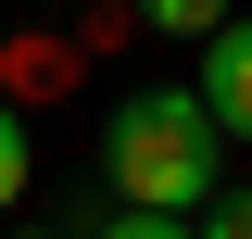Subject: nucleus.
<instances>
[{
    "instance_id": "423d86ee",
    "label": "nucleus",
    "mask_w": 252,
    "mask_h": 239,
    "mask_svg": "<svg viewBox=\"0 0 252 239\" xmlns=\"http://www.w3.org/2000/svg\"><path fill=\"white\" fill-rule=\"evenodd\" d=\"M0 239H63V227H0Z\"/></svg>"
},
{
    "instance_id": "20e7f679",
    "label": "nucleus",
    "mask_w": 252,
    "mask_h": 239,
    "mask_svg": "<svg viewBox=\"0 0 252 239\" xmlns=\"http://www.w3.org/2000/svg\"><path fill=\"white\" fill-rule=\"evenodd\" d=\"M202 239H252V189H215V214H202Z\"/></svg>"
},
{
    "instance_id": "f257e3e1",
    "label": "nucleus",
    "mask_w": 252,
    "mask_h": 239,
    "mask_svg": "<svg viewBox=\"0 0 252 239\" xmlns=\"http://www.w3.org/2000/svg\"><path fill=\"white\" fill-rule=\"evenodd\" d=\"M101 177H114V214H164V227H202L227 189V139L189 89H126L101 114Z\"/></svg>"
},
{
    "instance_id": "39448f33",
    "label": "nucleus",
    "mask_w": 252,
    "mask_h": 239,
    "mask_svg": "<svg viewBox=\"0 0 252 239\" xmlns=\"http://www.w3.org/2000/svg\"><path fill=\"white\" fill-rule=\"evenodd\" d=\"M89 239H202V227H164V214H101Z\"/></svg>"
},
{
    "instance_id": "f03ea898",
    "label": "nucleus",
    "mask_w": 252,
    "mask_h": 239,
    "mask_svg": "<svg viewBox=\"0 0 252 239\" xmlns=\"http://www.w3.org/2000/svg\"><path fill=\"white\" fill-rule=\"evenodd\" d=\"M189 101L215 114V139H252V26H215V38H202V76H189Z\"/></svg>"
},
{
    "instance_id": "7ed1b4c3",
    "label": "nucleus",
    "mask_w": 252,
    "mask_h": 239,
    "mask_svg": "<svg viewBox=\"0 0 252 239\" xmlns=\"http://www.w3.org/2000/svg\"><path fill=\"white\" fill-rule=\"evenodd\" d=\"M26 177H38V139H26V101L0 89V214L26 202Z\"/></svg>"
}]
</instances>
